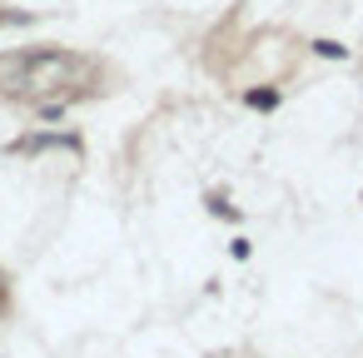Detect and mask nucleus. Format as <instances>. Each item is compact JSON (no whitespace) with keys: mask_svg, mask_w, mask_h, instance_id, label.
Masks as SVG:
<instances>
[{"mask_svg":"<svg viewBox=\"0 0 363 358\" xmlns=\"http://www.w3.org/2000/svg\"><path fill=\"white\" fill-rule=\"evenodd\" d=\"M244 105H249V110H264V115H269V110L279 105V90H249V95H244Z\"/></svg>","mask_w":363,"mask_h":358,"instance_id":"1","label":"nucleus"},{"mask_svg":"<svg viewBox=\"0 0 363 358\" xmlns=\"http://www.w3.org/2000/svg\"><path fill=\"white\" fill-rule=\"evenodd\" d=\"M313 50H318V55H328V60H348V45H338V40H318Z\"/></svg>","mask_w":363,"mask_h":358,"instance_id":"2","label":"nucleus"}]
</instances>
